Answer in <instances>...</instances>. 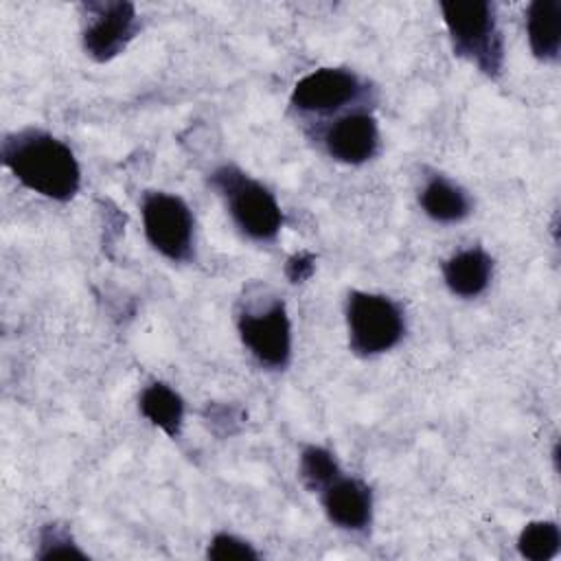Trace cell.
<instances>
[{"label":"cell","mask_w":561,"mask_h":561,"mask_svg":"<svg viewBox=\"0 0 561 561\" xmlns=\"http://www.w3.org/2000/svg\"><path fill=\"white\" fill-rule=\"evenodd\" d=\"M0 160L22 186L42 197L68 202L79 193L81 169L75 151L44 129L24 127L7 134Z\"/></svg>","instance_id":"obj_1"},{"label":"cell","mask_w":561,"mask_h":561,"mask_svg":"<svg viewBox=\"0 0 561 561\" xmlns=\"http://www.w3.org/2000/svg\"><path fill=\"white\" fill-rule=\"evenodd\" d=\"M445 28L454 55L473 64L486 77H500L504 66V39L493 2L449 0L440 2Z\"/></svg>","instance_id":"obj_2"},{"label":"cell","mask_w":561,"mask_h":561,"mask_svg":"<svg viewBox=\"0 0 561 561\" xmlns=\"http://www.w3.org/2000/svg\"><path fill=\"white\" fill-rule=\"evenodd\" d=\"M210 186L226 199L237 228L254 241H274L283 228V210L274 193L245 175L234 164H224L210 173Z\"/></svg>","instance_id":"obj_3"},{"label":"cell","mask_w":561,"mask_h":561,"mask_svg":"<svg viewBox=\"0 0 561 561\" xmlns=\"http://www.w3.org/2000/svg\"><path fill=\"white\" fill-rule=\"evenodd\" d=\"M344 313L348 346L362 357L388 353L405 335V316L390 296L353 289Z\"/></svg>","instance_id":"obj_4"},{"label":"cell","mask_w":561,"mask_h":561,"mask_svg":"<svg viewBox=\"0 0 561 561\" xmlns=\"http://www.w3.org/2000/svg\"><path fill=\"white\" fill-rule=\"evenodd\" d=\"M142 230L149 245L173 263L193 256L195 219L188 204L173 193L149 191L140 204Z\"/></svg>","instance_id":"obj_5"},{"label":"cell","mask_w":561,"mask_h":561,"mask_svg":"<svg viewBox=\"0 0 561 561\" xmlns=\"http://www.w3.org/2000/svg\"><path fill=\"white\" fill-rule=\"evenodd\" d=\"M237 331L250 355L265 368L283 370L291 359V320L285 302L274 300L267 309L241 311Z\"/></svg>","instance_id":"obj_6"},{"label":"cell","mask_w":561,"mask_h":561,"mask_svg":"<svg viewBox=\"0 0 561 561\" xmlns=\"http://www.w3.org/2000/svg\"><path fill=\"white\" fill-rule=\"evenodd\" d=\"M83 9L88 13V22L81 44L85 55L99 64L118 57L140 28L138 13L131 2H88Z\"/></svg>","instance_id":"obj_7"},{"label":"cell","mask_w":561,"mask_h":561,"mask_svg":"<svg viewBox=\"0 0 561 561\" xmlns=\"http://www.w3.org/2000/svg\"><path fill=\"white\" fill-rule=\"evenodd\" d=\"M364 83L346 68H318L296 81L291 105L307 114H331L359 99Z\"/></svg>","instance_id":"obj_8"},{"label":"cell","mask_w":561,"mask_h":561,"mask_svg":"<svg viewBox=\"0 0 561 561\" xmlns=\"http://www.w3.org/2000/svg\"><path fill=\"white\" fill-rule=\"evenodd\" d=\"M327 153L342 164H364L379 149V127L373 114L351 112L333 121L324 131Z\"/></svg>","instance_id":"obj_9"},{"label":"cell","mask_w":561,"mask_h":561,"mask_svg":"<svg viewBox=\"0 0 561 561\" xmlns=\"http://www.w3.org/2000/svg\"><path fill=\"white\" fill-rule=\"evenodd\" d=\"M322 508L331 524L344 530H364L373 519L370 486L357 478L337 476L320 491Z\"/></svg>","instance_id":"obj_10"},{"label":"cell","mask_w":561,"mask_h":561,"mask_svg":"<svg viewBox=\"0 0 561 561\" xmlns=\"http://www.w3.org/2000/svg\"><path fill=\"white\" fill-rule=\"evenodd\" d=\"M493 278V259L482 248H467L443 263V280L454 296L476 298Z\"/></svg>","instance_id":"obj_11"},{"label":"cell","mask_w":561,"mask_h":561,"mask_svg":"<svg viewBox=\"0 0 561 561\" xmlns=\"http://www.w3.org/2000/svg\"><path fill=\"white\" fill-rule=\"evenodd\" d=\"M526 35L533 55L539 61L552 64L561 53V2L535 0L526 11Z\"/></svg>","instance_id":"obj_12"},{"label":"cell","mask_w":561,"mask_h":561,"mask_svg":"<svg viewBox=\"0 0 561 561\" xmlns=\"http://www.w3.org/2000/svg\"><path fill=\"white\" fill-rule=\"evenodd\" d=\"M423 213L438 224H458L471 215L469 193L445 175H432L419 193Z\"/></svg>","instance_id":"obj_13"},{"label":"cell","mask_w":561,"mask_h":561,"mask_svg":"<svg viewBox=\"0 0 561 561\" xmlns=\"http://www.w3.org/2000/svg\"><path fill=\"white\" fill-rule=\"evenodd\" d=\"M138 408L140 414L167 436L175 438L180 434L184 423V399L169 383H149L138 399Z\"/></svg>","instance_id":"obj_14"},{"label":"cell","mask_w":561,"mask_h":561,"mask_svg":"<svg viewBox=\"0 0 561 561\" xmlns=\"http://www.w3.org/2000/svg\"><path fill=\"white\" fill-rule=\"evenodd\" d=\"M561 548V530L550 519H537L522 528L517 537V550L530 561H550Z\"/></svg>","instance_id":"obj_15"},{"label":"cell","mask_w":561,"mask_h":561,"mask_svg":"<svg viewBox=\"0 0 561 561\" xmlns=\"http://www.w3.org/2000/svg\"><path fill=\"white\" fill-rule=\"evenodd\" d=\"M340 465L335 460V456L320 445H307L300 451V460H298V476L302 480V484L313 491L320 493L329 482H333L340 476Z\"/></svg>","instance_id":"obj_16"},{"label":"cell","mask_w":561,"mask_h":561,"mask_svg":"<svg viewBox=\"0 0 561 561\" xmlns=\"http://www.w3.org/2000/svg\"><path fill=\"white\" fill-rule=\"evenodd\" d=\"M37 559H88V554L75 543L68 528L59 524H46L39 530V550Z\"/></svg>","instance_id":"obj_17"},{"label":"cell","mask_w":561,"mask_h":561,"mask_svg":"<svg viewBox=\"0 0 561 561\" xmlns=\"http://www.w3.org/2000/svg\"><path fill=\"white\" fill-rule=\"evenodd\" d=\"M206 557L210 561H256L261 554L250 541L230 533H217L208 543Z\"/></svg>","instance_id":"obj_18"},{"label":"cell","mask_w":561,"mask_h":561,"mask_svg":"<svg viewBox=\"0 0 561 561\" xmlns=\"http://www.w3.org/2000/svg\"><path fill=\"white\" fill-rule=\"evenodd\" d=\"M204 421L217 430V425H224L221 434H234L239 430V425L243 423V414L232 408V405H208L204 412Z\"/></svg>","instance_id":"obj_19"},{"label":"cell","mask_w":561,"mask_h":561,"mask_svg":"<svg viewBox=\"0 0 561 561\" xmlns=\"http://www.w3.org/2000/svg\"><path fill=\"white\" fill-rule=\"evenodd\" d=\"M316 272V256L311 252H296L285 263V276L289 283H305Z\"/></svg>","instance_id":"obj_20"}]
</instances>
